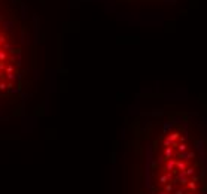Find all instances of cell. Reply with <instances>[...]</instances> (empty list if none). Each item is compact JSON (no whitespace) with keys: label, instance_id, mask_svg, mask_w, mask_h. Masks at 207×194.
Wrapping results in <instances>:
<instances>
[{"label":"cell","instance_id":"2","mask_svg":"<svg viewBox=\"0 0 207 194\" xmlns=\"http://www.w3.org/2000/svg\"><path fill=\"white\" fill-rule=\"evenodd\" d=\"M33 32L19 0H0V102L22 97L30 85Z\"/></svg>","mask_w":207,"mask_h":194},{"label":"cell","instance_id":"1","mask_svg":"<svg viewBox=\"0 0 207 194\" xmlns=\"http://www.w3.org/2000/svg\"><path fill=\"white\" fill-rule=\"evenodd\" d=\"M146 194H207L206 139L183 117L154 124L146 143Z\"/></svg>","mask_w":207,"mask_h":194}]
</instances>
